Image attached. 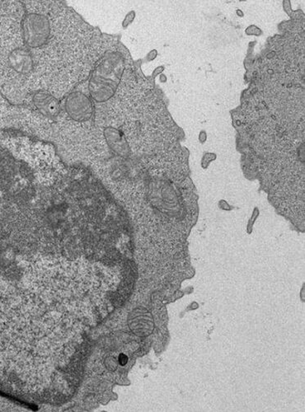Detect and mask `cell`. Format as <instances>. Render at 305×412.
Returning a JSON list of instances; mask_svg holds the SVG:
<instances>
[{
    "label": "cell",
    "mask_w": 305,
    "mask_h": 412,
    "mask_svg": "<svg viewBox=\"0 0 305 412\" xmlns=\"http://www.w3.org/2000/svg\"><path fill=\"white\" fill-rule=\"evenodd\" d=\"M118 360H119V363L121 365L124 366L127 364L128 357L124 354H121L119 355V359H118Z\"/></svg>",
    "instance_id": "cell-1"
}]
</instances>
